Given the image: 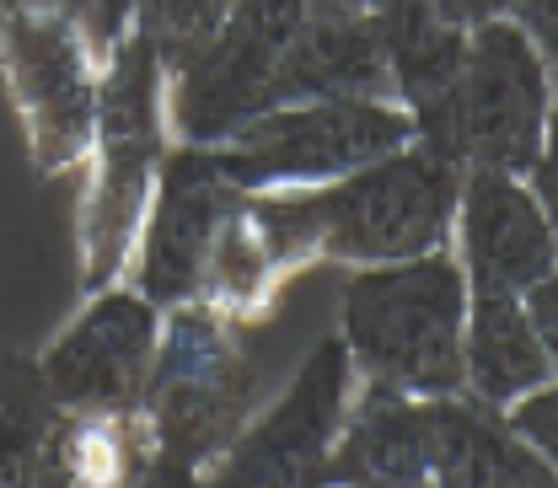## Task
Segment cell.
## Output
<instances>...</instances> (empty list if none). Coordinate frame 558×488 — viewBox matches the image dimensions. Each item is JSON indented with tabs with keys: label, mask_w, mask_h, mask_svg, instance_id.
I'll list each match as a JSON object with an SVG mask.
<instances>
[{
	"label": "cell",
	"mask_w": 558,
	"mask_h": 488,
	"mask_svg": "<svg viewBox=\"0 0 558 488\" xmlns=\"http://www.w3.org/2000/svg\"><path fill=\"white\" fill-rule=\"evenodd\" d=\"M554 488L543 462L510 424L473 392L414 398L365 381L349 398L339 446L328 451L317 488Z\"/></svg>",
	"instance_id": "1"
},
{
	"label": "cell",
	"mask_w": 558,
	"mask_h": 488,
	"mask_svg": "<svg viewBox=\"0 0 558 488\" xmlns=\"http://www.w3.org/2000/svg\"><path fill=\"white\" fill-rule=\"evenodd\" d=\"M457 167L424 145H398L317 188L247 194L269 258L284 279L312 264H398L440 247L451 236Z\"/></svg>",
	"instance_id": "2"
},
{
	"label": "cell",
	"mask_w": 558,
	"mask_h": 488,
	"mask_svg": "<svg viewBox=\"0 0 558 488\" xmlns=\"http://www.w3.org/2000/svg\"><path fill=\"white\" fill-rule=\"evenodd\" d=\"M156 359L140 392V418L150 435V484L199 478L253 418L264 370L247 359L236 322L199 301L167 306Z\"/></svg>",
	"instance_id": "3"
},
{
	"label": "cell",
	"mask_w": 558,
	"mask_h": 488,
	"mask_svg": "<svg viewBox=\"0 0 558 488\" xmlns=\"http://www.w3.org/2000/svg\"><path fill=\"white\" fill-rule=\"evenodd\" d=\"M462 322H468V279L462 264L440 247L365 264L344 279L339 295V339L365 381L446 398L462 387Z\"/></svg>",
	"instance_id": "4"
},
{
	"label": "cell",
	"mask_w": 558,
	"mask_h": 488,
	"mask_svg": "<svg viewBox=\"0 0 558 488\" xmlns=\"http://www.w3.org/2000/svg\"><path fill=\"white\" fill-rule=\"evenodd\" d=\"M167 150L161 65L140 27H124L102 54L97 81V124H92V183L81 194V290H102L124 274L140 220L150 205V183Z\"/></svg>",
	"instance_id": "5"
},
{
	"label": "cell",
	"mask_w": 558,
	"mask_h": 488,
	"mask_svg": "<svg viewBox=\"0 0 558 488\" xmlns=\"http://www.w3.org/2000/svg\"><path fill=\"white\" fill-rule=\"evenodd\" d=\"M414 145L451 167L537 172L548 145V60L515 27V16H488L468 27V54L435 108L414 119Z\"/></svg>",
	"instance_id": "6"
},
{
	"label": "cell",
	"mask_w": 558,
	"mask_h": 488,
	"mask_svg": "<svg viewBox=\"0 0 558 488\" xmlns=\"http://www.w3.org/2000/svg\"><path fill=\"white\" fill-rule=\"evenodd\" d=\"M0 70L27 130L33 167L60 178L86 161L102 54L75 0H0Z\"/></svg>",
	"instance_id": "7"
},
{
	"label": "cell",
	"mask_w": 558,
	"mask_h": 488,
	"mask_svg": "<svg viewBox=\"0 0 558 488\" xmlns=\"http://www.w3.org/2000/svg\"><path fill=\"white\" fill-rule=\"evenodd\" d=\"M414 139V119L398 102H284L253 113L242 130L209 145L215 167L242 194L317 188Z\"/></svg>",
	"instance_id": "8"
},
{
	"label": "cell",
	"mask_w": 558,
	"mask_h": 488,
	"mask_svg": "<svg viewBox=\"0 0 558 488\" xmlns=\"http://www.w3.org/2000/svg\"><path fill=\"white\" fill-rule=\"evenodd\" d=\"M312 0H231L220 27L161 75L178 145H220L269 108V75Z\"/></svg>",
	"instance_id": "9"
},
{
	"label": "cell",
	"mask_w": 558,
	"mask_h": 488,
	"mask_svg": "<svg viewBox=\"0 0 558 488\" xmlns=\"http://www.w3.org/2000/svg\"><path fill=\"white\" fill-rule=\"evenodd\" d=\"M354 398V359L339 333H328L295 370V381L279 392L269 414H253L236 440L209 462L199 478L209 484H279L317 488L328 451L339 446Z\"/></svg>",
	"instance_id": "10"
},
{
	"label": "cell",
	"mask_w": 558,
	"mask_h": 488,
	"mask_svg": "<svg viewBox=\"0 0 558 488\" xmlns=\"http://www.w3.org/2000/svg\"><path fill=\"white\" fill-rule=\"evenodd\" d=\"M161 339V306L135 284H102L54 344L38 354V370L65 414H135L150 359Z\"/></svg>",
	"instance_id": "11"
},
{
	"label": "cell",
	"mask_w": 558,
	"mask_h": 488,
	"mask_svg": "<svg viewBox=\"0 0 558 488\" xmlns=\"http://www.w3.org/2000/svg\"><path fill=\"white\" fill-rule=\"evenodd\" d=\"M247 205V194L215 167L209 145H172L161 150L150 205L140 220V264L135 290L150 306H189L205 258L220 236V225Z\"/></svg>",
	"instance_id": "12"
},
{
	"label": "cell",
	"mask_w": 558,
	"mask_h": 488,
	"mask_svg": "<svg viewBox=\"0 0 558 488\" xmlns=\"http://www.w3.org/2000/svg\"><path fill=\"white\" fill-rule=\"evenodd\" d=\"M457 264L468 295H521L554 279V225L537 188L499 167H457Z\"/></svg>",
	"instance_id": "13"
},
{
	"label": "cell",
	"mask_w": 558,
	"mask_h": 488,
	"mask_svg": "<svg viewBox=\"0 0 558 488\" xmlns=\"http://www.w3.org/2000/svg\"><path fill=\"white\" fill-rule=\"evenodd\" d=\"M398 102L392 75L376 49L371 11L339 5V0H312L301 27L290 33L275 75H269V108L284 102Z\"/></svg>",
	"instance_id": "14"
},
{
	"label": "cell",
	"mask_w": 558,
	"mask_h": 488,
	"mask_svg": "<svg viewBox=\"0 0 558 488\" xmlns=\"http://www.w3.org/2000/svg\"><path fill=\"white\" fill-rule=\"evenodd\" d=\"M548 381H554V344L532 328L521 295H468L462 387L488 408H510L515 398Z\"/></svg>",
	"instance_id": "15"
},
{
	"label": "cell",
	"mask_w": 558,
	"mask_h": 488,
	"mask_svg": "<svg viewBox=\"0 0 558 488\" xmlns=\"http://www.w3.org/2000/svg\"><path fill=\"white\" fill-rule=\"evenodd\" d=\"M371 27H376L387 75H392L398 108H409V119H418L451 86V75L468 54V27L446 22L429 0H376Z\"/></svg>",
	"instance_id": "16"
},
{
	"label": "cell",
	"mask_w": 558,
	"mask_h": 488,
	"mask_svg": "<svg viewBox=\"0 0 558 488\" xmlns=\"http://www.w3.org/2000/svg\"><path fill=\"white\" fill-rule=\"evenodd\" d=\"M65 408L54 403L33 354H0V488L49 484V446Z\"/></svg>",
	"instance_id": "17"
},
{
	"label": "cell",
	"mask_w": 558,
	"mask_h": 488,
	"mask_svg": "<svg viewBox=\"0 0 558 488\" xmlns=\"http://www.w3.org/2000/svg\"><path fill=\"white\" fill-rule=\"evenodd\" d=\"M49 484H150V435L135 414H65L49 446Z\"/></svg>",
	"instance_id": "18"
},
{
	"label": "cell",
	"mask_w": 558,
	"mask_h": 488,
	"mask_svg": "<svg viewBox=\"0 0 558 488\" xmlns=\"http://www.w3.org/2000/svg\"><path fill=\"white\" fill-rule=\"evenodd\" d=\"M231 11V0H130V27H140L156 49L161 75L178 70L209 33L220 27V16Z\"/></svg>",
	"instance_id": "19"
},
{
	"label": "cell",
	"mask_w": 558,
	"mask_h": 488,
	"mask_svg": "<svg viewBox=\"0 0 558 488\" xmlns=\"http://www.w3.org/2000/svg\"><path fill=\"white\" fill-rule=\"evenodd\" d=\"M505 424L543 456V462H554L558 467V387H537V392H526V398H515L510 408H505Z\"/></svg>",
	"instance_id": "20"
},
{
	"label": "cell",
	"mask_w": 558,
	"mask_h": 488,
	"mask_svg": "<svg viewBox=\"0 0 558 488\" xmlns=\"http://www.w3.org/2000/svg\"><path fill=\"white\" fill-rule=\"evenodd\" d=\"M75 11H81V22H86L97 54H108V49L119 44V33L130 27V0H75Z\"/></svg>",
	"instance_id": "21"
},
{
	"label": "cell",
	"mask_w": 558,
	"mask_h": 488,
	"mask_svg": "<svg viewBox=\"0 0 558 488\" xmlns=\"http://www.w3.org/2000/svg\"><path fill=\"white\" fill-rule=\"evenodd\" d=\"M446 22H457V27H478L488 16H510V0H429Z\"/></svg>",
	"instance_id": "22"
},
{
	"label": "cell",
	"mask_w": 558,
	"mask_h": 488,
	"mask_svg": "<svg viewBox=\"0 0 558 488\" xmlns=\"http://www.w3.org/2000/svg\"><path fill=\"white\" fill-rule=\"evenodd\" d=\"M339 5H360V11H371V5H376V0H339Z\"/></svg>",
	"instance_id": "23"
}]
</instances>
